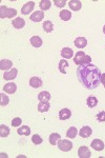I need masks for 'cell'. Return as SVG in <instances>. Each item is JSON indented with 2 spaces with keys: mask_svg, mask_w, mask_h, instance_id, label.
I'll return each mask as SVG.
<instances>
[{
  "mask_svg": "<svg viewBox=\"0 0 105 158\" xmlns=\"http://www.w3.org/2000/svg\"><path fill=\"white\" fill-rule=\"evenodd\" d=\"M77 76L83 86L88 90H94L98 88L100 85L101 78V71L96 65L88 63V64L79 65L77 69Z\"/></svg>",
  "mask_w": 105,
  "mask_h": 158,
  "instance_id": "6da1fadb",
  "label": "cell"
},
{
  "mask_svg": "<svg viewBox=\"0 0 105 158\" xmlns=\"http://www.w3.org/2000/svg\"><path fill=\"white\" fill-rule=\"evenodd\" d=\"M74 62L76 63L77 65H84V64H88V63L91 62V58L89 57L88 55H86L84 52H79L76 53L75 57H74Z\"/></svg>",
  "mask_w": 105,
  "mask_h": 158,
  "instance_id": "7a4b0ae2",
  "label": "cell"
},
{
  "mask_svg": "<svg viewBox=\"0 0 105 158\" xmlns=\"http://www.w3.org/2000/svg\"><path fill=\"white\" fill-rule=\"evenodd\" d=\"M17 15V11L15 9H9L6 6H0V17L2 19L4 18H9L12 19L13 17H15Z\"/></svg>",
  "mask_w": 105,
  "mask_h": 158,
  "instance_id": "3957f363",
  "label": "cell"
},
{
  "mask_svg": "<svg viewBox=\"0 0 105 158\" xmlns=\"http://www.w3.org/2000/svg\"><path fill=\"white\" fill-rule=\"evenodd\" d=\"M58 148L60 151H63V152H68L73 149V143L71 141L67 139H62V140H59L58 141Z\"/></svg>",
  "mask_w": 105,
  "mask_h": 158,
  "instance_id": "277c9868",
  "label": "cell"
},
{
  "mask_svg": "<svg viewBox=\"0 0 105 158\" xmlns=\"http://www.w3.org/2000/svg\"><path fill=\"white\" fill-rule=\"evenodd\" d=\"M17 75H18V70H17V69H12V70L6 71V72H4L3 78H4V80L10 81V80H13V79L16 78Z\"/></svg>",
  "mask_w": 105,
  "mask_h": 158,
  "instance_id": "5b68a950",
  "label": "cell"
},
{
  "mask_svg": "<svg viewBox=\"0 0 105 158\" xmlns=\"http://www.w3.org/2000/svg\"><path fill=\"white\" fill-rule=\"evenodd\" d=\"M34 7H35V2L34 1H29V2H26L23 6H22L21 13L23 15H29L30 12H33Z\"/></svg>",
  "mask_w": 105,
  "mask_h": 158,
  "instance_id": "8992f818",
  "label": "cell"
},
{
  "mask_svg": "<svg viewBox=\"0 0 105 158\" xmlns=\"http://www.w3.org/2000/svg\"><path fill=\"white\" fill-rule=\"evenodd\" d=\"M78 156L80 158H89L91 156V152L87 147H80L78 150Z\"/></svg>",
  "mask_w": 105,
  "mask_h": 158,
  "instance_id": "52a82bcc",
  "label": "cell"
},
{
  "mask_svg": "<svg viewBox=\"0 0 105 158\" xmlns=\"http://www.w3.org/2000/svg\"><path fill=\"white\" fill-rule=\"evenodd\" d=\"M43 18H44V13H43L42 11L34 12L30 17V19L34 22H40L41 20H43Z\"/></svg>",
  "mask_w": 105,
  "mask_h": 158,
  "instance_id": "ba28073f",
  "label": "cell"
},
{
  "mask_svg": "<svg viewBox=\"0 0 105 158\" xmlns=\"http://www.w3.org/2000/svg\"><path fill=\"white\" fill-rule=\"evenodd\" d=\"M91 147L93 148L94 150H96V151H102V150L104 149V143H103V141L100 139H94L91 143Z\"/></svg>",
  "mask_w": 105,
  "mask_h": 158,
  "instance_id": "9c48e42d",
  "label": "cell"
},
{
  "mask_svg": "<svg viewBox=\"0 0 105 158\" xmlns=\"http://www.w3.org/2000/svg\"><path fill=\"white\" fill-rule=\"evenodd\" d=\"M71 116V112L68 109H62L59 112V119L60 120H67Z\"/></svg>",
  "mask_w": 105,
  "mask_h": 158,
  "instance_id": "30bf717a",
  "label": "cell"
},
{
  "mask_svg": "<svg viewBox=\"0 0 105 158\" xmlns=\"http://www.w3.org/2000/svg\"><path fill=\"white\" fill-rule=\"evenodd\" d=\"M75 45L78 49H84L87 45V40L84 37H77L75 39Z\"/></svg>",
  "mask_w": 105,
  "mask_h": 158,
  "instance_id": "8fae6325",
  "label": "cell"
},
{
  "mask_svg": "<svg viewBox=\"0 0 105 158\" xmlns=\"http://www.w3.org/2000/svg\"><path fill=\"white\" fill-rule=\"evenodd\" d=\"M91 133H93V130L89 128L88 126H84L83 128L80 130L79 135H80V137H82V138H88L91 135Z\"/></svg>",
  "mask_w": 105,
  "mask_h": 158,
  "instance_id": "7c38bea8",
  "label": "cell"
},
{
  "mask_svg": "<svg viewBox=\"0 0 105 158\" xmlns=\"http://www.w3.org/2000/svg\"><path fill=\"white\" fill-rule=\"evenodd\" d=\"M17 90V85L14 82H9L3 86V91L7 94H14Z\"/></svg>",
  "mask_w": 105,
  "mask_h": 158,
  "instance_id": "4fadbf2b",
  "label": "cell"
},
{
  "mask_svg": "<svg viewBox=\"0 0 105 158\" xmlns=\"http://www.w3.org/2000/svg\"><path fill=\"white\" fill-rule=\"evenodd\" d=\"M50 99V92H46V91H42L39 93L38 95V100L41 101V102H48Z\"/></svg>",
  "mask_w": 105,
  "mask_h": 158,
  "instance_id": "5bb4252c",
  "label": "cell"
},
{
  "mask_svg": "<svg viewBox=\"0 0 105 158\" xmlns=\"http://www.w3.org/2000/svg\"><path fill=\"white\" fill-rule=\"evenodd\" d=\"M12 24H13V27H14L15 29L20 30L25 25V21H24V19L21 18V17H17L16 19H14L12 21Z\"/></svg>",
  "mask_w": 105,
  "mask_h": 158,
  "instance_id": "9a60e30c",
  "label": "cell"
},
{
  "mask_svg": "<svg viewBox=\"0 0 105 158\" xmlns=\"http://www.w3.org/2000/svg\"><path fill=\"white\" fill-rule=\"evenodd\" d=\"M12 67H13V62L11 60L2 59L0 61V69H1V71H9L11 70Z\"/></svg>",
  "mask_w": 105,
  "mask_h": 158,
  "instance_id": "2e32d148",
  "label": "cell"
},
{
  "mask_svg": "<svg viewBox=\"0 0 105 158\" xmlns=\"http://www.w3.org/2000/svg\"><path fill=\"white\" fill-rule=\"evenodd\" d=\"M61 56L65 59H71L74 56V51L71 49V48H63L61 50Z\"/></svg>",
  "mask_w": 105,
  "mask_h": 158,
  "instance_id": "e0dca14e",
  "label": "cell"
},
{
  "mask_svg": "<svg viewBox=\"0 0 105 158\" xmlns=\"http://www.w3.org/2000/svg\"><path fill=\"white\" fill-rule=\"evenodd\" d=\"M68 6H70L71 11H80V9L82 7V3L79 0H71L68 2Z\"/></svg>",
  "mask_w": 105,
  "mask_h": 158,
  "instance_id": "ac0fdd59",
  "label": "cell"
},
{
  "mask_svg": "<svg viewBox=\"0 0 105 158\" xmlns=\"http://www.w3.org/2000/svg\"><path fill=\"white\" fill-rule=\"evenodd\" d=\"M30 85L34 89H38L42 85V80L39 78V77H32L30 79Z\"/></svg>",
  "mask_w": 105,
  "mask_h": 158,
  "instance_id": "d6986e66",
  "label": "cell"
},
{
  "mask_svg": "<svg viewBox=\"0 0 105 158\" xmlns=\"http://www.w3.org/2000/svg\"><path fill=\"white\" fill-rule=\"evenodd\" d=\"M59 16L63 21H68L71 18V12H70L68 10H62L60 12V14H59Z\"/></svg>",
  "mask_w": 105,
  "mask_h": 158,
  "instance_id": "ffe728a7",
  "label": "cell"
},
{
  "mask_svg": "<svg viewBox=\"0 0 105 158\" xmlns=\"http://www.w3.org/2000/svg\"><path fill=\"white\" fill-rule=\"evenodd\" d=\"M60 138H61V136L58 133H52L50 135L48 140H50V143L52 144V146H56V144H58V141L60 140Z\"/></svg>",
  "mask_w": 105,
  "mask_h": 158,
  "instance_id": "44dd1931",
  "label": "cell"
},
{
  "mask_svg": "<svg viewBox=\"0 0 105 158\" xmlns=\"http://www.w3.org/2000/svg\"><path fill=\"white\" fill-rule=\"evenodd\" d=\"M30 43H32L33 47H35V48H40L41 45H42V43H43L42 39H41L40 37H38V36H33L30 39Z\"/></svg>",
  "mask_w": 105,
  "mask_h": 158,
  "instance_id": "7402d4cb",
  "label": "cell"
},
{
  "mask_svg": "<svg viewBox=\"0 0 105 158\" xmlns=\"http://www.w3.org/2000/svg\"><path fill=\"white\" fill-rule=\"evenodd\" d=\"M17 133L21 136H29L30 134V129L27 126H22L21 128H19L17 130Z\"/></svg>",
  "mask_w": 105,
  "mask_h": 158,
  "instance_id": "603a6c76",
  "label": "cell"
},
{
  "mask_svg": "<svg viewBox=\"0 0 105 158\" xmlns=\"http://www.w3.org/2000/svg\"><path fill=\"white\" fill-rule=\"evenodd\" d=\"M50 108V104L48 102H40L38 103V111L40 112V113H45V112H47L48 110Z\"/></svg>",
  "mask_w": 105,
  "mask_h": 158,
  "instance_id": "cb8c5ba5",
  "label": "cell"
},
{
  "mask_svg": "<svg viewBox=\"0 0 105 158\" xmlns=\"http://www.w3.org/2000/svg\"><path fill=\"white\" fill-rule=\"evenodd\" d=\"M42 27L46 33H52L54 30V24L52 21H50V20H45V21L43 22Z\"/></svg>",
  "mask_w": 105,
  "mask_h": 158,
  "instance_id": "d4e9b609",
  "label": "cell"
},
{
  "mask_svg": "<svg viewBox=\"0 0 105 158\" xmlns=\"http://www.w3.org/2000/svg\"><path fill=\"white\" fill-rule=\"evenodd\" d=\"M10 128L7 126H4V124H1L0 126V136L2 137V138H6L10 135Z\"/></svg>",
  "mask_w": 105,
  "mask_h": 158,
  "instance_id": "484cf974",
  "label": "cell"
},
{
  "mask_svg": "<svg viewBox=\"0 0 105 158\" xmlns=\"http://www.w3.org/2000/svg\"><path fill=\"white\" fill-rule=\"evenodd\" d=\"M86 103H87L89 108H95L98 104V99L95 96H88V98L86 99Z\"/></svg>",
  "mask_w": 105,
  "mask_h": 158,
  "instance_id": "4316f807",
  "label": "cell"
},
{
  "mask_svg": "<svg viewBox=\"0 0 105 158\" xmlns=\"http://www.w3.org/2000/svg\"><path fill=\"white\" fill-rule=\"evenodd\" d=\"M68 62L64 59L60 60V62H59V71H60L62 74H66V68H68Z\"/></svg>",
  "mask_w": 105,
  "mask_h": 158,
  "instance_id": "83f0119b",
  "label": "cell"
},
{
  "mask_svg": "<svg viewBox=\"0 0 105 158\" xmlns=\"http://www.w3.org/2000/svg\"><path fill=\"white\" fill-rule=\"evenodd\" d=\"M77 134H78V130H77L75 127H71V128L68 129V131L66 132V137L73 139L77 136Z\"/></svg>",
  "mask_w": 105,
  "mask_h": 158,
  "instance_id": "f1b7e54d",
  "label": "cell"
},
{
  "mask_svg": "<svg viewBox=\"0 0 105 158\" xmlns=\"http://www.w3.org/2000/svg\"><path fill=\"white\" fill-rule=\"evenodd\" d=\"M39 6L42 11H46V10H48L52 6V1H50V0H42V1H40Z\"/></svg>",
  "mask_w": 105,
  "mask_h": 158,
  "instance_id": "f546056e",
  "label": "cell"
},
{
  "mask_svg": "<svg viewBox=\"0 0 105 158\" xmlns=\"http://www.w3.org/2000/svg\"><path fill=\"white\" fill-rule=\"evenodd\" d=\"M9 102H10L9 96H6L4 93L0 94V106H6L9 104Z\"/></svg>",
  "mask_w": 105,
  "mask_h": 158,
  "instance_id": "4dcf8cb0",
  "label": "cell"
},
{
  "mask_svg": "<svg viewBox=\"0 0 105 158\" xmlns=\"http://www.w3.org/2000/svg\"><path fill=\"white\" fill-rule=\"evenodd\" d=\"M32 141H33V143H34V144H36V146H38V144H41V143H42L43 139L40 137V135L35 134V135H33V137H32Z\"/></svg>",
  "mask_w": 105,
  "mask_h": 158,
  "instance_id": "1f68e13d",
  "label": "cell"
},
{
  "mask_svg": "<svg viewBox=\"0 0 105 158\" xmlns=\"http://www.w3.org/2000/svg\"><path fill=\"white\" fill-rule=\"evenodd\" d=\"M21 123H22V120H21V118H19V117L14 118V119H13V121H12V126L15 127V128H18L19 126H21Z\"/></svg>",
  "mask_w": 105,
  "mask_h": 158,
  "instance_id": "d6a6232c",
  "label": "cell"
},
{
  "mask_svg": "<svg viewBox=\"0 0 105 158\" xmlns=\"http://www.w3.org/2000/svg\"><path fill=\"white\" fill-rule=\"evenodd\" d=\"M97 120L99 122H104L105 121V111H102L100 113L97 114Z\"/></svg>",
  "mask_w": 105,
  "mask_h": 158,
  "instance_id": "836d02e7",
  "label": "cell"
},
{
  "mask_svg": "<svg viewBox=\"0 0 105 158\" xmlns=\"http://www.w3.org/2000/svg\"><path fill=\"white\" fill-rule=\"evenodd\" d=\"M54 3H55V6L57 7H63L66 4V1L65 0H55Z\"/></svg>",
  "mask_w": 105,
  "mask_h": 158,
  "instance_id": "e575fe53",
  "label": "cell"
},
{
  "mask_svg": "<svg viewBox=\"0 0 105 158\" xmlns=\"http://www.w3.org/2000/svg\"><path fill=\"white\" fill-rule=\"evenodd\" d=\"M100 81H101V83L104 85V88H105V73L101 74V78H100Z\"/></svg>",
  "mask_w": 105,
  "mask_h": 158,
  "instance_id": "d590c367",
  "label": "cell"
},
{
  "mask_svg": "<svg viewBox=\"0 0 105 158\" xmlns=\"http://www.w3.org/2000/svg\"><path fill=\"white\" fill-rule=\"evenodd\" d=\"M103 33H104V34H105V25H104V27H103Z\"/></svg>",
  "mask_w": 105,
  "mask_h": 158,
  "instance_id": "8d00e7d4",
  "label": "cell"
}]
</instances>
